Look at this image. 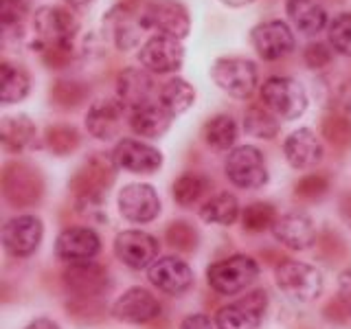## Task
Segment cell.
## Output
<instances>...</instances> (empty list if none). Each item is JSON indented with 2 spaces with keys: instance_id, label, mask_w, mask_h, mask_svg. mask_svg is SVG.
Instances as JSON below:
<instances>
[{
  "instance_id": "6da1fadb",
  "label": "cell",
  "mask_w": 351,
  "mask_h": 329,
  "mask_svg": "<svg viewBox=\"0 0 351 329\" xmlns=\"http://www.w3.org/2000/svg\"><path fill=\"white\" fill-rule=\"evenodd\" d=\"M31 31V49L42 53L49 47H75L82 31V22L71 7L44 5L33 14Z\"/></svg>"
},
{
  "instance_id": "7a4b0ae2",
  "label": "cell",
  "mask_w": 351,
  "mask_h": 329,
  "mask_svg": "<svg viewBox=\"0 0 351 329\" xmlns=\"http://www.w3.org/2000/svg\"><path fill=\"white\" fill-rule=\"evenodd\" d=\"M117 169L119 167L112 158V154L106 156L104 151H95L93 156H88L80 167H77L75 175L69 182L77 202L99 208V204L104 202L108 189L112 186L117 178Z\"/></svg>"
},
{
  "instance_id": "3957f363",
  "label": "cell",
  "mask_w": 351,
  "mask_h": 329,
  "mask_svg": "<svg viewBox=\"0 0 351 329\" xmlns=\"http://www.w3.org/2000/svg\"><path fill=\"white\" fill-rule=\"evenodd\" d=\"M259 99L263 108H268L274 117L283 121H294L303 117L307 103H310L305 86L288 75L268 77L259 88Z\"/></svg>"
},
{
  "instance_id": "277c9868",
  "label": "cell",
  "mask_w": 351,
  "mask_h": 329,
  "mask_svg": "<svg viewBox=\"0 0 351 329\" xmlns=\"http://www.w3.org/2000/svg\"><path fill=\"white\" fill-rule=\"evenodd\" d=\"M211 80L226 95L248 99L259 84L257 62L244 55H219L211 64Z\"/></svg>"
},
{
  "instance_id": "5b68a950",
  "label": "cell",
  "mask_w": 351,
  "mask_h": 329,
  "mask_svg": "<svg viewBox=\"0 0 351 329\" xmlns=\"http://www.w3.org/2000/svg\"><path fill=\"white\" fill-rule=\"evenodd\" d=\"M250 47L263 62H279L296 51V36L290 22L281 18L261 20L250 29Z\"/></svg>"
},
{
  "instance_id": "8992f818",
  "label": "cell",
  "mask_w": 351,
  "mask_h": 329,
  "mask_svg": "<svg viewBox=\"0 0 351 329\" xmlns=\"http://www.w3.org/2000/svg\"><path fill=\"white\" fill-rule=\"evenodd\" d=\"M277 288L296 303H312L321 296L325 281L321 270L303 261H283L274 272Z\"/></svg>"
},
{
  "instance_id": "52a82bcc",
  "label": "cell",
  "mask_w": 351,
  "mask_h": 329,
  "mask_svg": "<svg viewBox=\"0 0 351 329\" xmlns=\"http://www.w3.org/2000/svg\"><path fill=\"white\" fill-rule=\"evenodd\" d=\"M143 9H132L128 5L114 3L110 7L104 18V38L112 44V47L121 53H128L132 49H141V38L143 33H147L143 27Z\"/></svg>"
},
{
  "instance_id": "ba28073f",
  "label": "cell",
  "mask_w": 351,
  "mask_h": 329,
  "mask_svg": "<svg viewBox=\"0 0 351 329\" xmlns=\"http://www.w3.org/2000/svg\"><path fill=\"white\" fill-rule=\"evenodd\" d=\"M143 27L145 31L162 33L178 40H186L191 33V14L182 0H149L143 7Z\"/></svg>"
},
{
  "instance_id": "9c48e42d",
  "label": "cell",
  "mask_w": 351,
  "mask_h": 329,
  "mask_svg": "<svg viewBox=\"0 0 351 329\" xmlns=\"http://www.w3.org/2000/svg\"><path fill=\"white\" fill-rule=\"evenodd\" d=\"M44 193V180L38 167L25 160H11L3 169V195L18 208L33 206Z\"/></svg>"
},
{
  "instance_id": "30bf717a",
  "label": "cell",
  "mask_w": 351,
  "mask_h": 329,
  "mask_svg": "<svg viewBox=\"0 0 351 329\" xmlns=\"http://www.w3.org/2000/svg\"><path fill=\"white\" fill-rule=\"evenodd\" d=\"M138 64L152 75H173L184 64V44L178 38L152 33L138 49Z\"/></svg>"
},
{
  "instance_id": "8fae6325",
  "label": "cell",
  "mask_w": 351,
  "mask_h": 329,
  "mask_svg": "<svg viewBox=\"0 0 351 329\" xmlns=\"http://www.w3.org/2000/svg\"><path fill=\"white\" fill-rule=\"evenodd\" d=\"M224 171L239 189H261L270 178L263 151L255 145H235L226 156Z\"/></svg>"
},
{
  "instance_id": "7c38bea8",
  "label": "cell",
  "mask_w": 351,
  "mask_h": 329,
  "mask_svg": "<svg viewBox=\"0 0 351 329\" xmlns=\"http://www.w3.org/2000/svg\"><path fill=\"white\" fill-rule=\"evenodd\" d=\"M259 266L248 255H233L208 266L206 281L219 294H237L257 279Z\"/></svg>"
},
{
  "instance_id": "4fadbf2b",
  "label": "cell",
  "mask_w": 351,
  "mask_h": 329,
  "mask_svg": "<svg viewBox=\"0 0 351 329\" xmlns=\"http://www.w3.org/2000/svg\"><path fill=\"white\" fill-rule=\"evenodd\" d=\"M268 307V296L263 290L246 294L244 299L230 303L217 312V329H259Z\"/></svg>"
},
{
  "instance_id": "5bb4252c",
  "label": "cell",
  "mask_w": 351,
  "mask_h": 329,
  "mask_svg": "<svg viewBox=\"0 0 351 329\" xmlns=\"http://www.w3.org/2000/svg\"><path fill=\"white\" fill-rule=\"evenodd\" d=\"M119 211L134 224H147L160 213V197L152 184L130 182L119 191Z\"/></svg>"
},
{
  "instance_id": "9a60e30c",
  "label": "cell",
  "mask_w": 351,
  "mask_h": 329,
  "mask_svg": "<svg viewBox=\"0 0 351 329\" xmlns=\"http://www.w3.org/2000/svg\"><path fill=\"white\" fill-rule=\"evenodd\" d=\"M112 158L119 169L130 173H154L162 167V154L158 147L138 138H121L112 149Z\"/></svg>"
},
{
  "instance_id": "2e32d148",
  "label": "cell",
  "mask_w": 351,
  "mask_h": 329,
  "mask_svg": "<svg viewBox=\"0 0 351 329\" xmlns=\"http://www.w3.org/2000/svg\"><path fill=\"white\" fill-rule=\"evenodd\" d=\"M125 106L119 99H97L90 103L86 112V130L88 134L95 136L97 141L110 143L121 134V125H123L125 117Z\"/></svg>"
},
{
  "instance_id": "e0dca14e",
  "label": "cell",
  "mask_w": 351,
  "mask_h": 329,
  "mask_svg": "<svg viewBox=\"0 0 351 329\" xmlns=\"http://www.w3.org/2000/svg\"><path fill=\"white\" fill-rule=\"evenodd\" d=\"M99 250H101L99 235L88 226L64 228L58 235V241H55V255H58V259L71 263V266L73 263L93 261L99 255Z\"/></svg>"
},
{
  "instance_id": "ac0fdd59",
  "label": "cell",
  "mask_w": 351,
  "mask_h": 329,
  "mask_svg": "<svg viewBox=\"0 0 351 329\" xmlns=\"http://www.w3.org/2000/svg\"><path fill=\"white\" fill-rule=\"evenodd\" d=\"M114 252L128 268L143 270L149 268L158 259L160 246L156 237H152L149 233H143V230H123V233L117 235Z\"/></svg>"
},
{
  "instance_id": "d6986e66",
  "label": "cell",
  "mask_w": 351,
  "mask_h": 329,
  "mask_svg": "<svg viewBox=\"0 0 351 329\" xmlns=\"http://www.w3.org/2000/svg\"><path fill=\"white\" fill-rule=\"evenodd\" d=\"M114 90L119 101L125 106L128 112H132L141 106L152 103L156 84H154V75L147 73L143 66H128L117 75Z\"/></svg>"
},
{
  "instance_id": "ffe728a7",
  "label": "cell",
  "mask_w": 351,
  "mask_h": 329,
  "mask_svg": "<svg viewBox=\"0 0 351 329\" xmlns=\"http://www.w3.org/2000/svg\"><path fill=\"white\" fill-rule=\"evenodd\" d=\"M44 235L42 219L36 215L11 217L3 226V244L14 257H29L38 250Z\"/></svg>"
},
{
  "instance_id": "44dd1931",
  "label": "cell",
  "mask_w": 351,
  "mask_h": 329,
  "mask_svg": "<svg viewBox=\"0 0 351 329\" xmlns=\"http://www.w3.org/2000/svg\"><path fill=\"white\" fill-rule=\"evenodd\" d=\"M323 141L310 127H299L290 132L283 141V156L290 167L305 171L316 167L323 160Z\"/></svg>"
},
{
  "instance_id": "7402d4cb",
  "label": "cell",
  "mask_w": 351,
  "mask_h": 329,
  "mask_svg": "<svg viewBox=\"0 0 351 329\" xmlns=\"http://www.w3.org/2000/svg\"><path fill=\"white\" fill-rule=\"evenodd\" d=\"M147 279L154 288L176 296L186 292L193 285V270L189 268V263L178 257H162L149 266Z\"/></svg>"
},
{
  "instance_id": "603a6c76",
  "label": "cell",
  "mask_w": 351,
  "mask_h": 329,
  "mask_svg": "<svg viewBox=\"0 0 351 329\" xmlns=\"http://www.w3.org/2000/svg\"><path fill=\"white\" fill-rule=\"evenodd\" d=\"M160 314V303L149 290L134 285L125 290L112 305V316L123 323H149Z\"/></svg>"
},
{
  "instance_id": "cb8c5ba5",
  "label": "cell",
  "mask_w": 351,
  "mask_h": 329,
  "mask_svg": "<svg viewBox=\"0 0 351 329\" xmlns=\"http://www.w3.org/2000/svg\"><path fill=\"white\" fill-rule=\"evenodd\" d=\"M64 285L71 294L80 296V299H95L110 290V277L108 270L97 266V263H73V266L64 272Z\"/></svg>"
},
{
  "instance_id": "d4e9b609",
  "label": "cell",
  "mask_w": 351,
  "mask_h": 329,
  "mask_svg": "<svg viewBox=\"0 0 351 329\" xmlns=\"http://www.w3.org/2000/svg\"><path fill=\"white\" fill-rule=\"evenodd\" d=\"M274 239L290 250H305L316 241V228L310 215L301 211H292L279 217L272 226Z\"/></svg>"
},
{
  "instance_id": "484cf974",
  "label": "cell",
  "mask_w": 351,
  "mask_h": 329,
  "mask_svg": "<svg viewBox=\"0 0 351 329\" xmlns=\"http://www.w3.org/2000/svg\"><path fill=\"white\" fill-rule=\"evenodd\" d=\"M285 16L294 31L312 40L329 25L327 9L318 0H285Z\"/></svg>"
},
{
  "instance_id": "4316f807",
  "label": "cell",
  "mask_w": 351,
  "mask_h": 329,
  "mask_svg": "<svg viewBox=\"0 0 351 329\" xmlns=\"http://www.w3.org/2000/svg\"><path fill=\"white\" fill-rule=\"evenodd\" d=\"M173 117L158 101L145 103L128 112V125L141 138H162L171 127Z\"/></svg>"
},
{
  "instance_id": "83f0119b",
  "label": "cell",
  "mask_w": 351,
  "mask_h": 329,
  "mask_svg": "<svg viewBox=\"0 0 351 329\" xmlns=\"http://www.w3.org/2000/svg\"><path fill=\"white\" fill-rule=\"evenodd\" d=\"M38 127L29 114H7L0 123V141L7 154H22L36 141Z\"/></svg>"
},
{
  "instance_id": "f1b7e54d",
  "label": "cell",
  "mask_w": 351,
  "mask_h": 329,
  "mask_svg": "<svg viewBox=\"0 0 351 329\" xmlns=\"http://www.w3.org/2000/svg\"><path fill=\"white\" fill-rule=\"evenodd\" d=\"M31 93V75L25 66L9 60L0 62V101L3 106H14L25 101Z\"/></svg>"
},
{
  "instance_id": "f546056e",
  "label": "cell",
  "mask_w": 351,
  "mask_h": 329,
  "mask_svg": "<svg viewBox=\"0 0 351 329\" xmlns=\"http://www.w3.org/2000/svg\"><path fill=\"white\" fill-rule=\"evenodd\" d=\"M318 95L329 112L351 114V77L347 75H323L318 82Z\"/></svg>"
},
{
  "instance_id": "4dcf8cb0",
  "label": "cell",
  "mask_w": 351,
  "mask_h": 329,
  "mask_svg": "<svg viewBox=\"0 0 351 329\" xmlns=\"http://www.w3.org/2000/svg\"><path fill=\"white\" fill-rule=\"evenodd\" d=\"M158 103L176 119L195 103V88L184 77H169L158 90Z\"/></svg>"
},
{
  "instance_id": "1f68e13d",
  "label": "cell",
  "mask_w": 351,
  "mask_h": 329,
  "mask_svg": "<svg viewBox=\"0 0 351 329\" xmlns=\"http://www.w3.org/2000/svg\"><path fill=\"white\" fill-rule=\"evenodd\" d=\"M237 136H239L237 121L230 114H226V112L213 114L202 127L204 143L208 147L217 149V151H230V149H233L235 143H237Z\"/></svg>"
},
{
  "instance_id": "d6a6232c",
  "label": "cell",
  "mask_w": 351,
  "mask_h": 329,
  "mask_svg": "<svg viewBox=\"0 0 351 329\" xmlns=\"http://www.w3.org/2000/svg\"><path fill=\"white\" fill-rule=\"evenodd\" d=\"M200 215L208 224L230 226V224H235V219L239 217V202L233 193L222 191L204 202V206L200 208Z\"/></svg>"
},
{
  "instance_id": "836d02e7",
  "label": "cell",
  "mask_w": 351,
  "mask_h": 329,
  "mask_svg": "<svg viewBox=\"0 0 351 329\" xmlns=\"http://www.w3.org/2000/svg\"><path fill=\"white\" fill-rule=\"evenodd\" d=\"M90 97V88L80 80H58L49 88V99L62 110H77Z\"/></svg>"
},
{
  "instance_id": "e575fe53",
  "label": "cell",
  "mask_w": 351,
  "mask_h": 329,
  "mask_svg": "<svg viewBox=\"0 0 351 329\" xmlns=\"http://www.w3.org/2000/svg\"><path fill=\"white\" fill-rule=\"evenodd\" d=\"M244 130L246 134L252 138H261V141H272L279 134L281 123L279 119L274 117L268 108L263 106H250L244 112Z\"/></svg>"
},
{
  "instance_id": "d590c367",
  "label": "cell",
  "mask_w": 351,
  "mask_h": 329,
  "mask_svg": "<svg viewBox=\"0 0 351 329\" xmlns=\"http://www.w3.org/2000/svg\"><path fill=\"white\" fill-rule=\"evenodd\" d=\"M44 145L55 156H71L82 145V134L75 125L55 123L44 130Z\"/></svg>"
},
{
  "instance_id": "8d00e7d4",
  "label": "cell",
  "mask_w": 351,
  "mask_h": 329,
  "mask_svg": "<svg viewBox=\"0 0 351 329\" xmlns=\"http://www.w3.org/2000/svg\"><path fill=\"white\" fill-rule=\"evenodd\" d=\"M208 186H211V180H208L206 175L195 173V171H186L173 182L171 193H173V200L180 206H193L202 200V195L208 191Z\"/></svg>"
},
{
  "instance_id": "74e56055",
  "label": "cell",
  "mask_w": 351,
  "mask_h": 329,
  "mask_svg": "<svg viewBox=\"0 0 351 329\" xmlns=\"http://www.w3.org/2000/svg\"><path fill=\"white\" fill-rule=\"evenodd\" d=\"M31 14L27 0H0V25H3V40L14 36V31L22 33V27Z\"/></svg>"
},
{
  "instance_id": "f35d334b",
  "label": "cell",
  "mask_w": 351,
  "mask_h": 329,
  "mask_svg": "<svg viewBox=\"0 0 351 329\" xmlns=\"http://www.w3.org/2000/svg\"><path fill=\"white\" fill-rule=\"evenodd\" d=\"M327 42L334 53L351 58V11L336 14L327 25Z\"/></svg>"
},
{
  "instance_id": "ab89813d",
  "label": "cell",
  "mask_w": 351,
  "mask_h": 329,
  "mask_svg": "<svg viewBox=\"0 0 351 329\" xmlns=\"http://www.w3.org/2000/svg\"><path fill=\"white\" fill-rule=\"evenodd\" d=\"M321 136H325L329 145L338 149L351 147V119L345 114L329 112L321 123Z\"/></svg>"
},
{
  "instance_id": "60d3db41",
  "label": "cell",
  "mask_w": 351,
  "mask_h": 329,
  "mask_svg": "<svg viewBox=\"0 0 351 329\" xmlns=\"http://www.w3.org/2000/svg\"><path fill=\"white\" fill-rule=\"evenodd\" d=\"M274 222H277V213H274V206L270 202H252L241 213V224H244L246 230H252V233H261V230L272 228Z\"/></svg>"
},
{
  "instance_id": "b9f144b4",
  "label": "cell",
  "mask_w": 351,
  "mask_h": 329,
  "mask_svg": "<svg viewBox=\"0 0 351 329\" xmlns=\"http://www.w3.org/2000/svg\"><path fill=\"white\" fill-rule=\"evenodd\" d=\"M301 58H303V64L310 71H323V69H327V66L334 62V49L329 47V42L310 40L303 47Z\"/></svg>"
},
{
  "instance_id": "7bdbcfd3",
  "label": "cell",
  "mask_w": 351,
  "mask_h": 329,
  "mask_svg": "<svg viewBox=\"0 0 351 329\" xmlns=\"http://www.w3.org/2000/svg\"><path fill=\"white\" fill-rule=\"evenodd\" d=\"M167 241L182 252H189L197 246V230L184 222V219H178V222H171V226L167 228Z\"/></svg>"
},
{
  "instance_id": "ee69618b",
  "label": "cell",
  "mask_w": 351,
  "mask_h": 329,
  "mask_svg": "<svg viewBox=\"0 0 351 329\" xmlns=\"http://www.w3.org/2000/svg\"><path fill=\"white\" fill-rule=\"evenodd\" d=\"M40 58L47 69L62 71V69H69L77 58H82V53L77 49V44L75 47H49L40 53Z\"/></svg>"
},
{
  "instance_id": "f6af8a7d",
  "label": "cell",
  "mask_w": 351,
  "mask_h": 329,
  "mask_svg": "<svg viewBox=\"0 0 351 329\" xmlns=\"http://www.w3.org/2000/svg\"><path fill=\"white\" fill-rule=\"evenodd\" d=\"M329 189V180L323 173H307L294 184V193L305 200H316V197L325 195Z\"/></svg>"
},
{
  "instance_id": "bcb514c9",
  "label": "cell",
  "mask_w": 351,
  "mask_h": 329,
  "mask_svg": "<svg viewBox=\"0 0 351 329\" xmlns=\"http://www.w3.org/2000/svg\"><path fill=\"white\" fill-rule=\"evenodd\" d=\"M180 329H217V325L204 314H191L180 323Z\"/></svg>"
},
{
  "instance_id": "7dc6e473",
  "label": "cell",
  "mask_w": 351,
  "mask_h": 329,
  "mask_svg": "<svg viewBox=\"0 0 351 329\" xmlns=\"http://www.w3.org/2000/svg\"><path fill=\"white\" fill-rule=\"evenodd\" d=\"M340 294L351 299V268L340 274Z\"/></svg>"
},
{
  "instance_id": "c3c4849f",
  "label": "cell",
  "mask_w": 351,
  "mask_h": 329,
  "mask_svg": "<svg viewBox=\"0 0 351 329\" xmlns=\"http://www.w3.org/2000/svg\"><path fill=\"white\" fill-rule=\"evenodd\" d=\"M25 329H60V325L49 321V318H36V321H31Z\"/></svg>"
},
{
  "instance_id": "681fc988",
  "label": "cell",
  "mask_w": 351,
  "mask_h": 329,
  "mask_svg": "<svg viewBox=\"0 0 351 329\" xmlns=\"http://www.w3.org/2000/svg\"><path fill=\"white\" fill-rule=\"evenodd\" d=\"M66 7H71L73 11H88L93 5H95V0H64Z\"/></svg>"
},
{
  "instance_id": "f907efd6",
  "label": "cell",
  "mask_w": 351,
  "mask_h": 329,
  "mask_svg": "<svg viewBox=\"0 0 351 329\" xmlns=\"http://www.w3.org/2000/svg\"><path fill=\"white\" fill-rule=\"evenodd\" d=\"M217 3H222V5L228 7V9H241V7L252 5L255 0H217Z\"/></svg>"
},
{
  "instance_id": "816d5d0a",
  "label": "cell",
  "mask_w": 351,
  "mask_h": 329,
  "mask_svg": "<svg viewBox=\"0 0 351 329\" xmlns=\"http://www.w3.org/2000/svg\"><path fill=\"white\" fill-rule=\"evenodd\" d=\"M117 3H121V5H128V7H132V9H143L145 7L149 0H117Z\"/></svg>"
},
{
  "instance_id": "f5cc1de1",
  "label": "cell",
  "mask_w": 351,
  "mask_h": 329,
  "mask_svg": "<svg viewBox=\"0 0 351 329\" xmlns=\"http://www.w3.org/2000/svg\"><path fill=\"white\" fill-rule=\"evenodd\" d=\"M318 3H332V5H340V3H345V0H318Z\"/></svg>"
}]
</instances>
